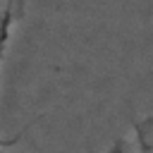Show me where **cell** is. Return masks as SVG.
I'll return each instance as SVG.
<instances>
[{
    "instance_id": "1",
    "label": "cell",
    "mask_w": 153,
    "mask_h": 153,
    "mask_svg": "<svg viewBox=\"0 0 153 153\" xmlns=\"http://www.w3.org/2000/svg\"><path fill=\"white\" fill-rule=\"evenodd\" d=\"M26 12V0H0V81H2V67L7 60L10 43L17 33V26L22 24V17ZM2 153V143H0Z\"/></svg>"
},
{
    "instance_id": "2",
    "label": "cell",
    "mask_w": 153,
    "mask_h": 153,
    "mask_svg": "<svg viewBox=\"0 0 153 153\" xmlns=\"http://www.w3.org/2000/svg\"><path fill=\"white\" fill-rule=\"evenodd\" d=\"M108 153H153V115L139 120Z\"/></svg>"
}]
</instances>
